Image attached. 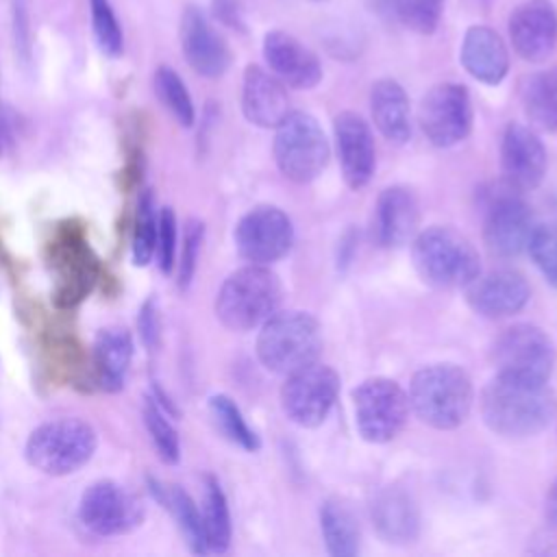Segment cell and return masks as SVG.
<instances>
[{"instance_id": "5", "label": "cell", "mask_w": 557, "mask_h": 557, "mask_svg": "<svg viewBox=\"0 0 557 557\" xmlns=\"http://www.w3.org/2000/svg\"><path fill=\"white\" fill-rule=\"evenodd\" d=\"M48 265L54 278L52 300L59 309H72L91 294L100 278V261L78 220H65L54 228Z\"/></svg>"}, {"instance_id": "3", "label": "cell", "mask_w": 557, "mask_h": 557, "mask_svg": "<svg viewBox=\"0 0 557 557\" xmlns=\"http://www.w3.org/2000/svg\"><path fill=\"white\" fill-rule=\"evenodd\" d=\"M283 300V285L268 265L246 263L231 272L215 294V318L235 333L261 326Z\"/></svg>"}, {"instance_id": "43", "label": "cell", "mask_w": 557, "mask_h": 557, "mask_svg": "<svg viewBox=\"0 0 557 557\" xmlns=\"http://www.w3.org/2000/svg\"><path fill=\"white\" fill-rule=\"evenodd\" d=\"M211 15L226 28H233L237 33L246 30L244 9L239 0H211Z\"/></svg>"}, {"instance_id": "25", "label": "cell", "mask_w": 557, "mask_h": 557, "mask_svg": "<svg viewBox=\"0 0 557 557\" xmlns=\"http://www.w3.org/2000/svg\"><path fill=\"white\" fill-rule=\"evenodd\" d=\"M459 61L472 78L485 85L503 83L509 72V50L503 37L485 24H472L463 33Z\"/></svg>"}, {"instance_id": "40", "label": "cell", "mask_w": 557, "mask_h": 557, "mask_svg": "<svg viewBox=\"0 0 557 557\" xmlns=\"http://www.w3.org/2000/svg\"><path fill=\"white\" fill-rule=\"evenodd\" d=\"M178 250V224L176 215L170 207L159 209V226H157V263L163 274H172L176 265Z\"/></svg>"}, {"instance_id": "14", "label": "cell", "mask_w": 557, "mask_h": 557, "mask_svg": "<svg viewBox=\"0 0 557 557\" xmlns=\"http://www.w3.org/2000/svg\"><path fill=\"white\" fill-rule=\"evenodd\" d=\"M490 359L496 372L548 381L555 366V344L535 324H513L494 339Z\"/></svg>"}, {"instance_id": "15", "label": "cell", "mask_w": 557, "mask_h": 557, "mask_svg": "<svg viewBox=\"0 0 557 557\" xmlns=\"http://www.w3.org/2000/svg\"><path fill=\"white\" fill-rule=\"evenodd\" d=\"M535 220L520 196V191L507 185V191L496 194L483 218V242L487 250L500 259L518 257L527 250Z\"/></svg>"}, {"instance_id": "24", "label": "cell", "mask_w": 557, "mask_h": 557, "mask_svg": "<svg viewBox=\"0 0 557 557\" xmlns=\"http://www.w3.org/2000/svg\"><path fill=\"white\" fill-rule=\"evenodd\" d=\"M285 85L268 70L248 65L242 76V113L259 128H276L289 113Z\"/></svg>"}, {"instance_id": "21", "label": "cell", "mask_w": 557, "mask_h": 557, "mask_svg": "<svg viewBox=\"0 0 557 557\" xmlns=\"http://www.w3.org/2000/svg\"><path fill=\"white\" fill-rule=\"evenodd\" d=\"M263 59L270 72L292 89H313L322 81V63L292 33L281 28L268 30L263 37Z\"/></svg>"}, {"instance_id": "45", "label": "cell", "mask_w": 557, "mask_h": 557, "mask_svg": "<svg viewBox=\"0 0 557 557\" xmlns=\"http://www.w3.org/2000/svg\"><path fill=\"white\" fill-rule=\"evenodd\" d=\"M0 148H2V146H0Z\"/></svg>"}, {"instance_id": "29", "label": "cell", "mask_w": 557, "mask_h": 557, "mask_svg": "<svg viewBox=\"0 0 557 557\" xmlns=\"http://www.w3.org/2000/svg\"><path fill=\"white\" fill-rule=\"evenodd\" d=\"M320 531L329 555L352 557L361 546V529L355 511L342 498H329L320 507Z\"/></svg>"}, {"instance_id": "19", "label": "cell", "mask_w": 557, "mask_h": 557, "mask_svg": "<svg viewBox=\"0 0 557 557\" xmlns=\"http://www.w3.org/2000/svg\"><path fill=\"white\" fill-rule=\"evenodd\" d=\"M509 41L513 52L529 61L542 63L557 48V9L550 0H527L509 15Z\"/></svg>"}, {"instance_id": "1", "label": "cell", "mask_w": 557, "mask_h": 557, "mask_svg": "<svg viewBox=\"0 0 557 557\" xmlns=\"http://www.w3.org/2000/svg\"><path fill=\"white\" fill-rule=\"evenodd\" d=\"M481 418L487 429L503 437H533L555 416V394L548 381L496 372L481 392Z\"/></svg>"}, {"instance_id": "23", "label": "cell", "mask_w": 557, "mask_h": 557, "mask_svg": "<svg viewBox=\"0 0 557 557\" xmlns=\"http://www.w3.org/2000/svg\"><path fill=\"white\" fill-rule=\"evenodd\" d=\"M370 520L376 535L387 544H411L420 535V509L403 485L379 487L370 500Z\"/></svg>"}, {"instance_id": "33", "label": "cell", "mask_w": 557, "mask_h": 557, "mask_svg": "<svg viewBox=\"0 0 557 557\" xmlns=\"http://www.w3.org/2000/svg\"><path fill=\"white\" fill-rule=\"evenodd\" d=\"M157 226H159V211L154 205V196L150 189H144L137 200L133 239H131V257H133V263L139 268L148 265L154 259Z\"/></svg>"}, {"instance_id": "34", "label": "cell", "mask_w": 557, "mask_h": 557, "mask_svg": "<svg viewBox=\"0 0 557 557\" xmlns=\"http://www.w3.org/2000/svg\"><path fill=\"white\" fill-rule=\"evenodd\" d=\"M154 91L161 104L170 111V115L183 126L191 128L196 122V107L191 94L176 70L170 65H159L154 70Z\"/></svg>"}, {"instance_id": "37", "label": "cell", "mask_w": 557, "mask_h": 557, "mask_svg": "<svg viewBox=\"0 0 557 557\" xmlns=\"http://www.w3.org/2000/svg\"><path fill=\"white\" fill-rule=\"evenodd\" d=\"M527 252L546 283L557 289V218L533 226Z\"/></svg>"}, {"instance_id": "8", "label": "cell", "mask_w": 557, "mask_h": 557, "mask_svg": "<svg viewBox=\"0 0 557 557\" xmlns=\"http://www.w3.org/2000/svg\"><path fill=\"white\" fill-rule=\"evenodd\" d=\"M274 161L281 174L298 185L315 181L331 157L329 139L320 122L305 111H289L274 128Z\"/></svg>"}, {"instance_id": "41", "label": "cell", "mask_w": 557, "mask_h": 557, "mask_svg": "<svg viewBox=\"0 0 557 557\" xmlns=\"http://www.w3.org/2000/svg\"><path fill=\"white\" fill-rule=\"evenodd\" d=\"M11 30L17 57L28 63L33 57V28L28 0H11Z\"/></svg>"}, {"instance_id": "31", "label": "cell", "mask_w": 557, "mask_h": 557, "mask_svg": "<svg viewBox=\"0 0 557 557\" xmlns=\"http://www.w3.org/2000/svg\"><path fill=\"white\" fill-rule=\"evenodd\" d=\"M200 516L209 553H226L233 540V522L226 494L213 474H205Z\"/></svg>"}, {"instance_id": "35", "label": "cell", "mask_w": 557, "mask_h": 557, "mask_svg": "<svg viewBox=\"0 0 557 557\" xmlns=\"http://www.w3.org/2000/svg\"><path fill=\"white\" fill-rule=\"evenodd\" d=\"M144 424L152 440V446L159 455V459L168 466H176L181 461V440L172 422L168 420V411L157 405L152 396L146 398L144 405Z\"/></svg>"}, {"instance_id": "2", "label": "cell", "mask_w": 557, "mask_h": 557, "mask_svg": "<svg viewBox=\"0 0 557 557\" xmlns=\"http://www.w3.org/2000/svg\"><path fill=\"white\" fill-rule=\"evenodd\" d=\"M407 396L411 413L420 422L437 431H453L472 411L474 385L457 363H431L411 376Z\"/></svg>"}, {"instance_id": "28", "label": "cell", "mask_w": 557, "mask_h": 557, "mask_svg": "<svg viewBox=\"0 0 557 557\" xmlns=\"http://www.w3.org/2000/svg\"><path fill=\"white\" fill-rule=\"evenodd\" d=\"M520 104L531 128L557 133V67L527 74L520 81Z\"/></svg>"}, {"instance_id": "26", "label": "cell", "mask_w": 557, "mask_h": 557, "mask_svg": "<svg viewBox=\"0 0 557 557\" xmlns=\"http://www.w3.org/2000/svg\"><path fill=\"white\" fill-rule=\"evenodd\" d=\"M135 344L133 335L124 326H104L94 337L91 372L100 389L115 394L126 385Z\"/></svg>"}, {"instance_id": "17", "label": "cell", "mask_w": 557, "mask_h": 557, "mask_svg": "<svg viewBox=\"0 0 557 557\" xmlns=\"http://www.w3.org/2000/svg\"><path fill=\"white\" fill-rule=\"evenodd\" d=\"M468 307L490 320L511 318L531 300V285L522 272L511 268L492 270L474 276L466 287Z\"/></svg>"}, {"instance_id": "22", "label": "cell", "mask_w": 557, "mask_h": 557, "mask_svg": "<svg viewBox=\"0 0 557 557\" xmlns=\"http://www.w3.org/2000/svg\"><path fill=\"white\" fill-rule=\"evenodd\" d=\"M420 231V205L405 185L385 187L374 205L372 237L383 248H400Z\"/></svg>"}, {"instance_id": "32", "label": "cell", "mask_w": 557, "mask_h": 557, "mask_svg": "<svg viewBox=\"0 0 557 557\" xmlns=\"http://www.w3.org/2000/svg\"><path fill=\"white\" fill-rule=\"evenodd\" d=\"M209 411L213 416L215 426L228 442H233L246 453H257L261 448V440L257 431L246 422L244 413L239 411V407L231 396L213 394L209 398Z\"/></svg>"}, {"instance_id": "4", "label": "cell", "mask_w": 557, "mask_h": 557, "mask_svg": "<svg viewBox=\"0 0 557 557\" xmlns=\"http://www.w3.org/2000/svg\"><path fill=\"white\" fill-rule=\"evenodd\" d=\"M411 261L418 276L435 289L466 287L481 272L472 242L453 226H426L411 239Z\"/></svg>"}, {"instance_id": "42", "label": "cell", "mask_w": 557, "mask_h": 557, "mask_svg": "<svg viewBox=\"0 0 557 557\" xmlns=\"http://www.w3.org/2000/svg\"><path fill=\"white\" fill-rule=\"evenodd\" d=\"M137 329H139V337H141V344L146 346V350H150V352L157 350L159 342H161V322H159L157 302L152 298L144 300V305L139 307Z\"/></svg>"}, {"instance_id": "9", "label": "cell", "mask_w": 557, "mask_h": 557, "mask_svg": "<svg viewBox=\"0 0 557 557\" xmlns=\"http://www.w3.org/2000/svg\"><path fill=\"white\" fill-rule=\"evenodd\" d=\"M409 411V396L394 379L370 376L352 389L355 426L370 444H387L398 437Z\"/></svg>"}, {"instance_id": "13", "label": "cell", "mask_w": 557, "mask_h": 557, "mask_svg": "<svg viewBox=\"0 0 557 557\" xmlns=\"http://www.w3.org/2000/svg\"><path fill=\"white\" fill-rule=\"evenodd\" d=\"M233 242L244 261L270 265L292 250L294 224L283 209L259 205L237 220Z\"/></svg>"}, {"instance_id": "20", "label": "cell", "mask_w": 557, "mask_h": 557, "mask_svg": "<svg viewBox=\"0 0 557 557\" xmlns=\"http://www.w3.org/2000/svg\"><path fill=\"white\" fill-rule=\"evenodd\" d=\"M333 137L346 185L350 189L366 187L376 168V148L370 124L355 111H342L333 120Z\"/></svg>"}, {"instance_id": "10", "label": "cell", "mask_w": 557, "mask_h": 557, "mask_svg": "<svg viewBox=\"0 0 557 557\" xmlns=\"http://www.w3.org/2000/svg\"><path fill=\"white\" fill-rule=\"evenodd\" d=\"M339 383V374L320 361L287 374L278 396L285 418L302 429L320 426L337 400Z\"/></svg>"}, {"instance_id": "7", "label": "cell", "mask_w": 557, "mask_h": 557, "mask_svg": "<svg viewBox=\"0 0 557 557\" xmlns=\"http://www.w3.org/2000/svg\"><path fill=\"white\" fill-rule=\"evenodd\" d=\"M98 448L96 429L81 418H57L35 426L24 444L26 461L48 474L67 476L78 472Z\"/></svg>"}, {"instance_id": "11", "label": "cell", "mask_w": 557, "mask_h": 557, "mask_svg": "<svg viewBox=\"0 0 557 557\" xmlns=\"http://www.w3.org/2000/svg\"><path fill=\"white\" fill-rule=\"evenodd\" d=\"M474 122L470 91L461 83H437L420 100L418 124L422 135L437 148L461 144Z\"/></svg>"}, {"instance_id": "18", "label": "cell", "mask_w": 557, "mask_h": 557, "mask_svg": "<svg viewBox=\"0 0 557 557\" xmlns=\"http://www.w3.org/2000/svg\"><path fill=\"white\" fill-rule=\"evenodd\" d=\"M181 50L187 65L205 78H220L233 61L226 39L215 30L209 17L194 4L185 7L178 26Z\"/></svg>"}, {"instance_id": "6", "label": "cell", "mask_w": 557, "mask_h": 557, "mask_svg": "<svg viewBox=\"0 0 557 557\" xmlns=\"http://www.w3.org/2000/svg\"><path fill=\"white\" fill-rule=\"evenodd\" d=\"M322 326L307 311H276L257 335V359L274 374H292L313 361L322 352Z\"/></svg>"}, {"instance_id": "36", "label": "cell", "mask_w": 557, "mask_h": 557, "mask_svg": "<svg viewBox=\"0 0 557 557\" xmlns=\"http://www.w3.org/2000/svg\"><path fill=\"white\" fill-rule=\"evenodd\" d=\"M91 30L100 52L109 59H117L124 52V33L120 20L109 0H89Z\"/></svg>"}, {"instance_id": "16", "label": "cell", "mask_w": 557, "mask_h": 557, "mask_svg": "<svg viewBox=\"0 0 557 557\" xmlns=\"http://www.w3.org/2000/svg\"><path fill=\"white\" fill-rule=\"evenodd\" d=\"M548 170L544 141L531 126L509 122L500 141V172L505 183L516 191L535 189Z\"/></svg>"}, {"instance_id": "44", "label": "cell", "mask_w": 557, "mask_h": 557, "mask_svg": "<svg viewBox=\"0 0 557 557\" xmlns=\"http://www.w3.org/2000/svg\"><path fill=\"white\" fill-rule=\"evenodd\" d=\"M546 522L550 527H557V481L550 485L548 494H546Z\"/></svg>"}, {"instance_id": "38", "label": "cell", "mask_w": 557, "mask_h": 557, "mask_svg": "<svg viewBox=\"0 0 557 557\" xmlns=\"http://www.w3.org/2000/svg\"><path fill=\"white\" fill-rule=\"evenodd\" d=\"M400 24L418 35L437 30L444 15V0H394Z\"/></svg>"}, {"instance_id": "30", "label": "cell", "mask_w": 557, "mask_h": 557, "mask_svg": "<svg viewBox=\"0 0 557 557\" xmlns=\"http://www.w3.org/2000/svg\"><path fill=\"white\" fill-rule=\"evenodd\" d=\"M150 492L172 513L189 550L198 553V555L209 553L207 540H205V529H202L200 507L191 500V496L181 485H165L154 479H150Z\"/></svg>"}, {"instance_id": "39", "label": "cell", "mask_w": 557, "mask_h": 557, "mask_svg": "<svg viewBox=\"0 0 557 557\" xmlns=\"http://www.w3.org/2000/svg\"><path fill=\"white\" fill-rule=\"evenodd\" d=\"M202 242H205V224H202L200 220H196V218H189L187 224H185V231H183L181 257H178V261H176V265H178V270H176L178 287H181L183 292H185V289L191 285V281H194Z\"/></svg>"}, {"instance_id": "27", "label": "cell", "mask_w": 557, "mask_h": 557, "mask_svg": "<svg viewBox=\"0 0 557 557\" xmlns=\"http://www.w3.org/2000/svg\"><path fill=\"white\" fill-rule=\"evenodd\" d=\"M370 115L379 133L392 144H407L411 137V109L403 85L394 78H379L370 89Z\"/></svg>"}, {"instance_id": "12", "label": "cell", "mask_w": 557, "mask_h": 557, "mask_svg": "<svg viewBox=\"0 0 557 557\" xmlns=\"http://www.w3.org/2000/svg\"><path fill=\"white\" fill-rule=\"evenodd\" d=\"M144 520L141 500L111 479L94 481L78 500V522L96 537H115Z\"/></svg>"}]
</instances>
